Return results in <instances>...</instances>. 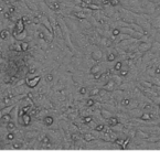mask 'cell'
<instances>
[{
  "label": "cell",
  "mask_w": 160,
  "mask_h": 161,
  "mask_svg": "<svg viewBox=\"0 0 160 161\" xmlns=\"http://www.w3.org/2000/svg\"><path fill=\"white\" fill-rule=\"evenodd\" d=\"M91 55H92V60L94 61H100L102 60V56H103V53H102V51H100V49H94L92 51V53H91Z\"/></svg>",
  "instance_id": "obj_2"
},
{
  "label": "cell",
  "mask_w": 160,
  "mask_h": 161,
  "mask_svg": "<svg viewBox=\"0 0 160 161\" xmlns=\"http://www.w3.org/2000/svg\"><path fill=\"white\" fill-rule=\"evenodd\" d=\"M99 112H100V115H102V117L104 119H108L109 117H111V112L108 110V109H100L99 108Z\"/></svg>",
  "instance_id": "obj_4"
},
{
  "label": "cell",
  "mask_w": 160,
  "mask_h": 161,
  "mask_svg": "<svg viewBox=\"0 0 160 161\" xmlns=\"http://www.w3.org/2000/svg\"><path fill=\"white\" fill-rule=\"evenodd\" d=\"M111 2V6H117V5H119V0H111L109 1Z\"/></svg>",
  "instance_id": "obj_11"
},
{
  "label": "cell",
  "mask_w": 160,
  "mask_h": 161,
  "mask_svg": "<svg viewBox=\"0 0 160 161\" xmlns=\"http://www.w3.org/2000/svg\"><path fill=\"white\" fill-rule=\"evenodd\" d=\"M108 124H109V126H115V125H117L118 124V118H116V117H109L108 118Z\"/></svg>",
  "instance_id": "obj_6"
},
{
  "label": "cell",
  "mask_w": 160,
  "mask_h": 161,
  "mask_svg": "<svg viewBox=\"0 0 160 161\" xmlns=\"http://www.w3.org/2000/svg\"><path fill=\"white\" fill-rule=\"evenodd\" d=\"M103 88L105 90H107V92H113L115 88V82L113 79H108V81L103 85Z\"/></svg>",
  "instance_id": "obj_3"
},
{
  "label": "cell",
  "mask_w": 160,
  "mask_h": 161,
  "mask_svg": "<svg viewBox=\"0 0 160 161\" xmlns=\"http://www.w3.org/2000/svg\"><path fill=\"white\" fill-rule=\"evenodd\" d=\"M80 94H81V95H84V94H86V87H82L81 89H80Z\"/></svg>",
  "instance_id": "obj_13"
},
{
  "label": "cell",
  "mask_w": 160,
  "mask_h": 161,
  "mask_svg": "<svg viewBox=\"0 0 160 161\" xmlns=\"http://www.w3.org/2000/svg\"><path fill=\"white\" fill-rule=\"evenodd\" d=\"M158 124H159V127H160V121H159V123H158Z\"/></svg>",
  "instance_id": "obj_15"
},
{
  "label": "cell",
  "mask_w": 160,
  "mask_h": 161,
  "mask_svg": "<svg viewBox=\"0 0 160 161\" xmlns=\"http://www.w3.org/2000/svg\"><path fill=\"white\" fill-rule=\"evenodd\" d=\"M45 123H46V124H48V123H49V124H51V123H52V118H51V117H46Z\"/></svg>",
  "instance_id": "obj_14"
},
{
  "label": "cell",
  "mask_w": 160,
  "mask_h": 161,
  "mask_svg": "<svg viewBox=\"0 0 160 161\" xmlns=\"http://www.w3.org/2000/svg\"><path fill=\"white\" fill-rule=\"evenodd\" d=\"M150 48H151V43H149V42H140L138 45V51L140 53H142L144 54L145 52H147L148 50H150Z\"/></svg>",
  "instance_id": "obj_1"
},
{
  "label": "cell",
  "mask_w": 160,
  "mask_h": 161,
  "mask_svg": "<svg viewBox=\"0 0 160 161\" xmlns=\"http://www.w3.org/2000/svg\"><path fill=\"white\" fill-rule=\"evenodd\" d=\"M137 135H138V137H140V138H148V136H149L148 134H146V132L144 134V132H141V131H138Z\"/></svg>",
  "instance_id": "obj_10"
},
{
  "label": "cell",
  "mask_w": 160,
  "mask_h": 161,
  "mask_svg": "<svg viewBox=\"0 0 160 161\" xmlns=\"http://www.w3.org/2000/svg\"><path fill=\"white\" fill-rule=\"evenodd\" d=\"M99 89H100V88L98 87V86H95L94 88H92V89L90 90V95H91V97L98 95V93H99Z\"/></svg>",
  "instance_id": "obj_5"
},
{
  "label": "cell",
  "mask_w": 160,
  "mask_h": 161,
  "mask_svg": "<svg viewBox=\"0 0 160 161\" xmlns=\"http://www.w3.org/2000/svg\"><path fill=\"white\" fill-rule=\"evenodd\" d=\"M120 75H122V76H127V75H128V68H127V70L124 68V70L120 72Z\"/></svg>",
  "instance_id": "obj_12"
},
{
  "label": "cell",
  "mask_w": 160,
  "mask_h": 161,
  "mask_svg": "<svg viewBox=\"0 0 160 161\" xmlns=\"http://www.w3.org/2000/svg\"><path fill=\"white\" fill-rule=\"evenodd\" d=\"M104 128H105L104 124H97V126L95 127V130H97V131H102V130H104Z\"/></svg>",
  "instance_id": "obj_9"
},
{
  "label": "cell",
  "mask_w": 160,
  "mask_h": 161,
  "mask_svg": "<svg viewBox=\"0 0 160 161\" xmlns=\"http://www.w3.org/2000/svg\"><path fill=\"white\" fill-rule=\"evenodd\" d=\"M83 139H84L85 141H92V140L94 139V137H93L92 134H85L84 136H83Z\"/></svg>",
  "instance_id": "obj_7"
},
{
  "label": "cell",
  "mask_w": 160,
  "mask_h": 161,
  "mask_svg": "<svg viewBox=\"0 0 160 161\" xmlns=\"http://www.w3.org/2000/svg\"><path fill=\"white\" fill-rule=\"evenodd\" d=\"M159 108H160V104H159Z\"/></svg>",
  "instance_id": "obj_16"
},
{
  "label": "cell",
  "mask_w": 160,
  "mask_h": 161,
  "mask_svg": "<svg viewBox=\"0 0 160 161\" xmlns=\"http://www.w3.org/2000/svg\"><path fill=\"white\" fill-rule=\"evenodd\" d=\"M123 68V62H117L116 64H115V66H114V70L115 71H120V70H122Z\"/></svg>",
  "instance_id": "obj_8"
}]
</instances>
